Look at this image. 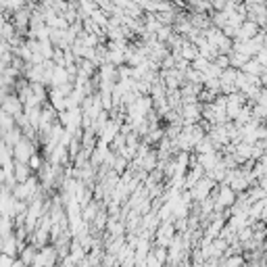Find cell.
<instances>
[{
	"mask_svg": "<svg viewBox=\"0 0 267 267\" xmlns=\"http://www.w3.org/2000/svg\"><path fill=\"white\" fill-rule=\"evenodd\" d=\"M35 153V144H33V140L30 138H21L17 144L13 146V159L15 161H21V163H28L30 161V157Z\"/></svg>",
	"mask_w": 267,
	"mask_h": 267,
	"instance_id": "1",
	"label": "cell"
},
{
	"mask_svg": "<svg viewBox=\"0 0 267 267\" xmlns=\"http://www.w3.org/2000/svg\"><path fill=\"white\" fill-rule=\"evenodd\" d=\"M211 190H213V180L209 177V180H202V182L199 180L197 184H194L192 188H190V194H192L194 200H204V199L209 197Z\"/></svg>",
	"mask_w": 267,
	"mask_h": 267,
	"instance_id": "2",
	"label": "cell"
},
{
	"mask_svg": "<svg viewBox=\"0 0 267 267\" xmlns=\"http://www.w3.org/2000/svg\"><path fill=\"white\" fill-rule=\"evenodd\" d=\"M57 246H44L42 251H38L33 259V265H50V263H57Z\"/></svg>",
	"mask_w": 267,
	"mask_h": 267,
	"instance_id": "3",
	"label": "cell"
},
{
	"mask_svg": "<svg viewBox=\"0 0 267 267\" xmlns=\"http://www.w3.org/2000/svg\"><path fill=\"white\" fill-rule=\"evenodd\" d=\"M173 234H175V228L171 224H163L161 228H159V232H157V242L159 246H169L171 244V240H173Z\"/></svg>",
	"mask_w": 267,
	"mask_h": 267,
	"instance_id": "4",
	"label": "cell"
},
{
	"mask_svg": "<svg viewBox=\"0 0 267 267\" xmlns=\"http://www.w3.org/2000/svg\"><path fill=\"white\" fill-rule=\"evenodd\" d=\"M33 169L28 163H21V161H15V180L17 182H25L28 177L32 175Z\"/></svg>",
	"mask_w": 267,
	"mask_h": 267,
	"instance_id": "5",
	"label": "cell"
},
{
	"mask_svg": "<svg viewBox=\"0 0 267 267\" xmlns=\"http://www.w3.org/2000/svg\"><path fill=\"white\" fill-rule=\"evenodd\" d=\"M232 202H234V192L224 186V188L219 190V197H217V202H215V209H221V207H226V204H232Z\"/></svg>",
	"mask_w": 267,
	"mask_h": 267,
	"instance_id": "6",
	"label": "cell"
},
{
	"mask_svg": "<svg viewBox=\"0 0 267 267\" xmlns=\"http://www.w3.org/2000/svg\"><path fill=\"white\" fill-rule=\"evenodd\" d=\"M15 126H17L15 117H13L11 113H6V111L2 109V106H0V128H2V130L6 132V130H11V128H15Z\"/></svg>",
	"mask_w": 267,
	"mask_h": 267,
	"instance_id": "7",
	"label": "cell"
},
{
	"mask_svg": "<svg viewBox=\"0 0 267 267\" xmlns=\"http://www.w3.org/2000/svg\"><path fill=\"white\" fill-rule=\"evenodd\" d=\"M123 230H126V226H123L121 221H115V217L109 221V232H111V236H123Z\"/></svg>",
	"mask_w": 267,
	"mask_h": 267,
	"instance_id": "8",
	"label": "cell"
},
{
	"mask_svg": "<svg viewBox=\"0 0 267 267\" xmlns=\"http://www.w3.org/2000/svg\"><path fill=\"white\" fill-rule=\"evenodd\" d=\"M255 32H257V25L246 23L242 30H238V35H240L242 40H248V38H253V35H255Z\"/></svg>",
	"mask_w": 267,
	"mask_h": 267,
	"instance_id": "9",
	"label": "cell"
},
{
	"mask_svg": "<svg viewBox=\"0 0 267 267\" xmlns=\"http://www.w3.org/2000/svg\"><path fill=\"white\" fill-rule=\"evenodd\" d=\"M28 165H30L32 169H35V171H40V167L44 165V161H42V157H40V155H35V153H33V155L30 157V161H28Z\"/></svg>",
	"mask_w": 267,
	"mask_h": 267,
	"instance_id": "10",
	"label": "cell"
},
{
	"mask_svg": "<svg viewBox=\"0 0 267 267\" xmlns=\"http://www.w3.org/2000/svg\"><path fill=\"white\" fill-rule=\"evenodd\" d=\"M2 138H4V130H2V128H0V140H2Z\"/></svg>",
	"mask_w": 267,
	"mask_h": 267,
	"instance_id": "11",
	"label": "cell"
}]
</instances>
